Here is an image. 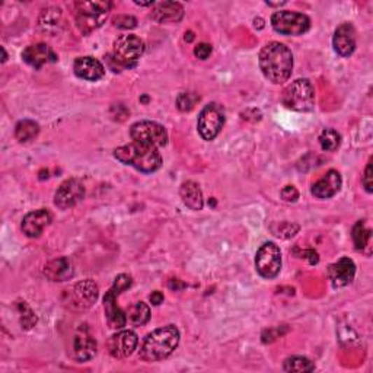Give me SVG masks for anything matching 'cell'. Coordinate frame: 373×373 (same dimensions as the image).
I'll use <instances>...</instances> for the list:
<instances>
[{"mask_svg":"<svg viewBox=\"0 0 373 373\" xmlns=\"http://www.w3.org/2000/svg\"><path fill=\"white\" fill-rule=\"evenodd\" d=\"M260 69L265 79L276 85L288 82L293 70L292 51L281 43H269L260 51Z\"/></svg>","mask_w":373,"mask_h":373,"instance_id":"obj_1","label":"cell"},{"mask_svg":"<svg viewBox=\"0 0 373 373\" xmlns=\"http://www.w3.org/2000/svg\"><path fill=\"white\" fill-rule=\"evenodd\" d=\"M180 343V331L175 325H167L150 332L140 349V359L148 363L161 362L175 351Z\"/></svg>","mask_w":373,"mask_h":373,"instance_id":"obj_2","label":"cell"},{"mask_svg":"<svg viewBox=\"0 0 373 373\" xmlns=\"http://www.w3.org/2000/svg\"><path fill=\"white\" fill-rule=\"evenodd\" d=\"M114 156L121 164L133 167L134 169L145 174H152L162 165V156L159 153L157 148L140 145L136 143V141L130 145L117 148L114 150Z\"/></svg>","mask_w":373,"mask_h":373,"instance_id":"obj_3","label":"cell"},{"mask_svg":"<svg viewBox=\"0 0 373 373\" xmlns=\"http://www.w3.org/2000/svg\"><path fill=\"white\" fill-rule=\"evenodd\" d=\"M132 286V277L127 274H120L114 280L113 288L105 293L104 296V312L106 323H108L110 328L113 330H120L127 323V315L124 314L118 305H117V297Z\"/></svg>","mask_w":373,"mask_h":373,"instance_id":"obj_4","label":"cell"},{"mask_svg":"<svg viewBox=\"0 0 373 373\" xmlns=\"http://www.w3.org/2000/svg\"><path fill=\"white\" fill-rule=\"evenodd\" d=\"M281 102L289 110L309 113L315 108V91L308 79H297L283 91Z\"/></svg>","mask_w":373,"mask_h":373,"instance_id":"obj_5","label":"cell"},{"mask_svg":"<svg viewBox=\"0 0 373 373\" xmlns=\"http://www.w3.org/2000/svg\"><path fill=\"white\" fill-rule=\"evenodd\" d=\"M110 2H76V24L82 34H91L98 29L108 17Z\"/></svg>","mask_w":373,"mask_h":373,"instance_id":"obj_6","label":"cell"},{"mask_svg":"<svg viewBox=\"0 0 373 373\" xmlns=\"http://www.w3.org/2000/svg\"><path fill=\"white\" fill-rule=\"evenodd\" d=\"M99 296V288L94 280H83L64 290L63 304L75 312L90 309Z\"/></svg>","mask_w":373,"mask_h":373,"instance_id":"obj_7","label":"cell"},{"mask_svg":"<svg viewBox=\"0 0 373 373\" xmlns=\"http://www.w3.org/2000/svg\"><path fill=\"white\" fill-rule=\"evenodd\" d=\"M145 52V43L136 35H121L114 41V60L122 67H134Z\"/></svg>","mask_w":373,"mask_h":373,"instance_id":"obj_8","label":"cell"},{"mask_svg":"<svg viewBox=\"0 0 373 373\" xmlns=\"http://www.w3.org/2000/svg\"><path fill=\"white\" fill-rule=\"evenodd\" d=\"M272 27L274 28L276 32L281 35H292V37H297V35H304L309 29L311 21H309V17L304 13L280 10V12L273 13Z\"/></svg>","mask_w":373,"mask_h":373,"instance_id":"obj_9","label":"cell"},{"mask_svg":"<svg viewBox=\"0 0 373 373\" xmlns=\"http://www.w3.org/2000/svg\"><path fill=\"white\" fill-rule=\"evenodd\" d=\"M130 136L140 145L161 148L168 141V133L164 126L155 121H137L130 129Z\"/></svg>","mask_w":373,"mask_h":373,"instance_id":"obj_10","label":"cell"},{"mask_svg":"<svg viewBox=\"0 0 373 373\" xmlns=\"http://www.w3.org/2000/svg\"><path fill=\"white\" fill-rule=\"evenodd\" d=\"M255 269L264 279H274L281 270V253L274 242H265L255 255Z\"/></svg>","mask_w":373,"mask_h":373,"instance_id":"obj_11","label":"cell"},{"mask_svg":"<svg viewBox=\"0 0 373 373\" xmlns=\"http://www.w3.org/2000/svg\"><path fill=\"white\" fill-rule=\"evenodd\" d=\"M225 124V114L223 110L218 104H209L202 110L199 115V133L200 136L210 141L213 139H216L218 134L220 133L222 127Z\"/></svg>","mask_w":373,"mask_h":373,"instance_id":"obj_12","label":"cell"},{"mask_svg":"<svg viewBox=\"0 0 373 373\" xmlns=\"http://www.w3.org/2000/svg\"><path fill=\"white\" fill-rule=\"evenodd\" d=\"M83 199H85L83 184L76 178H70L59 187L55 195V204L62 210H67L70 207H75Z\"/></svg>","mask_w":373,"mask_h":373,"instance_id":"obj_13","label":"cell"},{"mask_svg":"<svg viewBox=\"0 0 373 373\" xmlns=\"http://www.w3.org/2000/svg\"><path fill=\"white\" fill-rule=\"evenodd\" d=\"M139 344L136 332L130 330H122L114 334L108 340V351L114 359H127L134 353Z\"/></svg>","mask_w":373,"mask_h":373,"instance_id":"obj_14","label":"cell"},{"mask_svg":"<svg viewBox=\"0 0 373 373\" xmlns=\"http://www.w3.org/2000/svg\"><path fill=\"white\" fill-rule=\"evenodd\" d=\"M334 50L339 56L349 57L356 50V31L351 24H343L334 32Z\"/></svg>","mask_w":373,"mask_h":373,"instance_id":"obj_15","label":"cell"},{"mask_svg":"<svg viewBox=\"0 0 373 373\" xmlns=\"http://www.w3.org/2000/svg\"><path fill=\"white\" fill-rule=\"evenodd\" d=\"M354 274H356V265H354L353 260L347 257L340 258L339 261L330 265L328 269V276L334 288L347 286L354 279Z\"/></svg>","mask_w":373,"mask_h":373,"instance_id":"obj_16","label":"cell"},{"mask_svg":"<svg viewBox=\"0 0 373 373\" xmlns=\"http://www.w3.org/2000/svg\"><path fill=\"white\" fill-rule=\"evenodd\" d=\"M342 175L340 172H337L335 169L328 171L321 180L316 181L312 185V194L319 200L331 199L334 195L340 191L342 188Z\"/></svg>","mask_w":373,"mask_h":373,"instance_id":"obj_17","label":"cell"},{"mask_svg":"<svg viewBox=\"0 0 373 373\" xmlns=\"http://www.w3.org/2000/svg\"><path fill=\"white\" fill-rule=\"evenodd\" d=\"M51 213L41 209L28 213L22 220V232L29 238H38L44 232V229L51 223Z\"/></svg>","mask_w":373,"mask_h":373,"instance_id":"obj_18","label":"cell"},{"mask_svg":"<svg viewBox=\"0 0 373 373\" xmlns=\"http://www.w3.org/2000/svg\"><path fill=\"white\" fill-rule=\"evenodd\" d=\"M73 70L78 78L90 82H97L105 76V67L102 66V63L90 56L76 59Z\"/></svg>","mask_w":373,"mask_h":373,"instance_id":"obj_19","label":"cell"},{"mask_svg":"<svg viewBox=\"0 0 373 373\" xmlns=\"http://www.w3.org/2000/svg\"><path fill=\"white\" fill-rule=\"evenodd\" d=\"M97 342L86 328H80L79 332L75 335L73 340V351L75 358L79 362H87L95 358L97 354Z\"/></svg>","mask_w":373,"mask_h":373,"instance_id":"obj_20","label":"cell"},{"mask_svg":"<svg viewBox=\"0 0 373 373\" xmlns=\"http://www.w3.org/2000/svg\"><path fill=\"white\" fill-rule=\"evenodd\" d=\"M22 59L31 67L41 69L48 62H55L56 56L47 44L40 43V44L28 45L22 52Z\"/></svg>","mask_w":373,"mask_h":373,"instance_id":"obj_21","label":"cell"},{"mask_svg":"<svg viewBox=\"0 0 373 373\" xmlns=\"http://www.w3.org/2000/svg\"><path fill=\"white\" fill-rule=\"evenodd\" d=\"M184 16V8L178 2H161L155 3V8L150 13L153 21L159 24L167 22H178Z\"/></svg>","mask_w":373,"mask_h":373,"instance_id":"obj_22","label":"cell"},{"mask_svg":"<svg viewBox=\"0 0 373 373\" xmlns=\"http://www.w3.org/2000/svg\"><path fill=\"white\" fill-rule=\"evenodd\" d=\"M44 276L51 281H66L73 277V267L66 257L56 258L45 264Z\"/></svg>","mask_w":373,"mask_h":373,"instance_id":"obj_23","label":"cell"},{"mask_svg":"<svg viewBox=\"0 0 373 373\" xmlns=\"http://www.w3.org/2000/svg\"><path fill=\"white\" fill-rule=\"evenodd\" d=\"M180 195L183 199V203L190 210H202L204 206L203 202V192L197 183L194 181H185L180 188Z\"/></svg>","mask_w":373,"mask_h":373,"instance_id":"obj_24","label":"cell"},{"mask_svg":"<svg viewBox=\"0 0 373 373\" xmlns=\"http://www.w3.org/2000/svg\"><path fill=\"white\" fill-rule=\"evenodd\" d=\"M127 321L132 325L140 327L149 323L150 319V308L145 304V302H137V304L132 305L127 311Z\"/></svg>","mask_w":373,"mask_h":373,"instance_id":"obj_25","label":"cell"},{"mask_svg":"<svg viewBox=\"0 0 373 373\" xmlns=\"http://www.w3.org/2000/svg\"><path fill=\"white\" fill-rule=\"evenodd\" d=\"M40 133V126L35 121L31 120H22L16 124L15 127V137L25 143V141H31Z\"/></svg>","mask_w":373,"mask_h":373,"instance_id":"obj_26","label":"cell"},{"mask_svg":"<svg viewBox=\"0 0 373 373\" xmlns=\"http://www.w3.org/2000/svg\"><path fill=\"white\" fill-rule=\"evenodd\" d=\"M283 369L286 372H314L315 365L304 356H292L284 360Z\"/></svg>","mask_w":373,"mask_h":373,"instance_id":"obj_27","label":"cell"},{"mask_svg":"<svg viewBox=\"0 0 373 373\" xmlns=\"http://www.w3.org/2000/svg\"><path fill=\"white\" fill-rule=\"evenodd\" d=\"M342 143V137L332 129H327L319 136V145L325 150V152H334L339 149Z\"/></svg>","mask_w":373,"mask_h":373,"instance_id":"obj_28","label":"cell"},{"mask_svg":"<svg viewBox=\"0 0 373 373\" xmlns=\"http://www.w3.org/2000/svg\"><path fill=\"white\" fill-rule=\"evenodd\" d=\"M370 239V229L366 227L365 222H358L353 227V241L358 250H363Z\"/></svg>","mask_w":373,"mask_h":373,"instance_id":"obj_29","label":"cell"},{"mask_svg":"<svg viewBox=\"0 0 373 373\" xmlns=\"http://www.w3.org/2000/svg\"><path fill=\"white\" fill-rule=\"evenodd\" d=\"M62 10L60 9H56V8H52V9H48V10H44V13L41 15L40 17V27L44 29V31H51V27H56L59 28V21H60V17H62Z\"/></svg>","mask_w":373,"mask_h":373,"instance_id":"obj_30","label":"cell"},{"mask_svg":"<svg viewBox=\"0 0 373 373\" xmlns=\"http://www.w3.org/2000/svg\"><path fill=\"white\" fill-rule=\"evenodd\" d=\"M199 101H200V97H197L195 94L183 92L178 95V98H176V106H178L180 111L187 113V111H191Z\"/></svg>","mask_w":373,"mask_h":373,"instance_id":"obj_31","label":"cell"},{"mask_svg":"<svg viewBox=\"0 0 373 373\" xmlns=\"http://www.w3.org/2000/svg\"><path fill=\"white\" fill-rule=\"evenodd\" d=\"M114 25L117 28H121V29H132L137 25V21H136V17H133V16L120 15V16L114 17Z\"/></svg>","mask_w":373,"mask_h":373,"instance_id":"obj_32","label":"cell"},{"mask_svg":"<svg viewBox=\"0 0 373 373\" xmlns=\"http://www.w3.org/2000/svg\"><path fill=\"white\" fill-rule=\"evenodd\" d=\"M280 195H281V199H283L284 202H288V203H295V202H297V199H299V191H297L293 185H286V187H284V188L281 190Z\"/></svg>","mask_w":373,"mask_h":373,"instance_id":"obj_33","label":"cell"},{"mask_svg":"<svg viewBox=\"0 0 373 373\" xmlns=\"http://www.w3.org/2000/svg\"><path fill=\"white\" fill-rule=\"evenodd\" d=\"M362 183H363L365 190L370 194L373 191V169H372V161L366 167V171H365Z\"/></svg>","mask_w":373,"mask_h":373,"instance_id":"obj_34","label":"cell"},{"mask_svg":"<svg viewBox=\"0 0 373 373\" xmlns=\"http://www.w3.org/2000/svg\"><path fill=\"white\" fill-rule=\"evenodd\" d=\"M194 55H195V57L200 59V60H206L211 55V45L206 44V43L199 44L197 47L194 48Z\"/></svg>","mask_w":373,"mask_h":373,"instance_id":"obj_35","label":"cell"},{"mask_svg":"<svg viewBox=\"0 0 373 373\" xmlns=\"http://www.w3.org/2000/svg\"><path fill=\"white\" fill-rule=\"evenodd\" d=\"M150 302H152V305H155V307L161 305L162 302H164V295L161 292H153L150 295Z\"/></svg>","mask_w":373,"mask_h":373,"instance_id":"obj_36","label":"cell"},{"mask_svg":"<svg viewBox=\"0 0 373 373\" xmlns=\"http://www.w3.org/2000/svg\"><path fill=\"white\" fill-rule=\"evenodd\" d=\"M178 283H180V280H171L169 281V288L171 289H175V290H178V289H183V288H185V286H183V284H180V286H178Z\"/></svg>","mask_w":373,"mask_h":373,"instance_id":"obj_37","label":"cell"},{"mask_svg":"<svg viewBox=\"0 0 373 373\" xmlns=\"http://www.w3.org/2000/svg\"><path fill=\"white\" fill-rule=\"evenodd\" d=\"M2 52H3V62H6V51H5V48H2Z\"/></svg>","mask_w":373,"mask_h":373,"instance_id":"obj_38","label":"cell"}]
</instances>
